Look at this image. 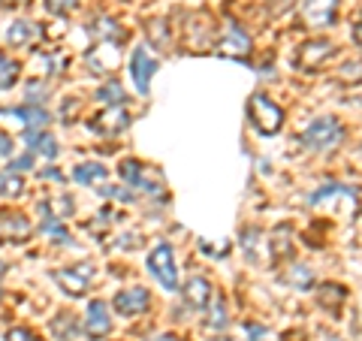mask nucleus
<instances>
[{"label": "nucleus", "instance_id": "30", "mask_svg": "<svg viewBox=\"0 0 362 341\" xmlns=\"http://www.w3.org/2000/svg\"><path fill=\"white\" fill-rule=\"evenodd\" d=\"M33 166V154H21V157H13V163H9V173H16V175H21L25 169H30Z\"/></svg>", "mask_w": 362, "mask_h": 341}, {"label": "nucleus", "instance_id": "33", "mask_svg": "<svg viewBox=\"0 0 362 341\" xmlns=\"http://www.w3.org/2000/svg\"><path fill=\"white\" fill-rule=\"evenodd\" d=\"M354 37H356V42L362 45V21H359V28H356V33H354Z\"/></svg>", "mask_w": 362, "mask_h": 341}, {"label": "nucleus", "instance_id": "12", "mask_svg": "<svg viewBox=\"0 0 362 341\" xmlns=\"http://www.w3.org/2000/svg\"><path fill=\"white\" fill-rule=\"evenodd\" d=\"M221 54H233V58H245L247 49H251V37H247V30L242 25H235V21H230V25L223 28V37L218 42Z\"/></svg>", "mask_w": 362, "mask_h": 341}, {"label": "nucleus", "instance_id": "34", "mask_svg": "<svg viewBox=\"0 0 362 341\" xmlns=\"http://www.w3.org/2000/svg\"><path fill=\"white\" fill-rule=\"evenodd\" d=\"M6 275V263H4V260H0V278H4Z\"/></svg>", "mask_w": 362, "mask_h": 341}, {"label": "nucleus", "instance_id": "35", "mask_svg": "<svg viewBox=\"0 0 362 341\" xmlns=\"http://www.w3.org/2000/svg\"><path fill=\"white\" fill-rule=\"evenodd\" d=\"M329 341H341V338H329Z\"/></svg>", "mask_w": 362, "mask_h": 341}, {"label": "nucleus", "instance_id": "32", "mask_svg": "<svg viewBox=\"0 0 362 341\" xmlns=\"http://www.w3.org/2000/svg\"><path fill=\"white\" fill-rule=\"evenodd\" d=\"M42 175H45V178H52V181H64V175L58 173V169H45Z\"/></svg>", "mask_w": 362, "mask_h": 341}, {"label": "nucleus", "instance_id": "1", "mask_svg": "<svg viewBox=\"0 0 362 341\" xmlns=\"http://www.w3.org/2000/svg\"><path fill=\"white\" fill-rule=\"evenodd\" d=\"M341 124H338L335 118H317L314 124H308L302 133V145H308L311 151H329L335 149L338 142H341Z\"/></svg>", "mask_w": 362, "mask_h": 341}, {"label": "nucleus", "instance_id": "14", "mask_svg": "<svg viewBox=\"0 0 362 341\" xmlns=\"http://www.w3.org/2000/svg\"><path fill=\"white\" fill-rule=\"evenodd\" d=\"M127 124H130L127 112H124L121 106H109V112H103L100 118H94V130L103 133V136H118V133L127 130Z\"/></svg>", "mask_w": 362, "mask_h": 341}, {"label": "nucleus", "instance_id": "22", "mask_svg": "<svg viewBox=\"0 0 362 341\" xmlns=\"http://www.w3.org/2000/svg\"><path fill=\"white\" fill-rule=\"evenodd\" d=\"M21 190H25V181H21V175L4 169V173H0V200H16V197H21Z\"/></svg>", "mask_w": 362, "mask_h": 341}, {"label": "nucleus", "instance_id": "11", "mask_svg": "<svg viewBox=\"0 0 362 341\" xmlns=\"http://www.w3.org/2000/svg\"><path fill=\"white\" fill-rule=\"evenodd\" d=\"M30 233H33V226L21 212H13V209L0 212V238L4 242H25Z\"/></svg>", "mask_w": 362, "mask_h": 341}, {"label": "nucleus", "instance_id": "17", "mask_svg": "<svg viewBox=\"0 0 362 341\" xmlns=\"http://www.w3.org/2000/svg\"><path fill=\"white\" fill-rule=\"evenodd\" d=\"M106 178H109V169L103 163H94V161L78 163L73 169V181H78V185H85V187H100Z\"/></svg>", "mask_w": 362, "mask_h": 341}, {"label": "nucleus", "instance_id": "23", "mask_svg": "<svg viewBox=\"0 0 362 341\" xmlns=\"http://www.w3.org/2000/svg\"><path fill=\"white\" fill-rule=\"evenodd\" d=\"M230 323V317H226V305L218 299V302H209L206 305V326L209 329H223Z\"/></svg>", "mask_w": 362, "mask_h": 341}, {"label": "nucleus", "instance_id": "27", "mask_svg": "<svg viewBox=\"0 0 362 341\" xmlns=\"http://www.w3.org/2000/svg\"><path fill=\"white\" fill-rule=\"evenodd\" d=\"M6 341H42V338L28 326H16V329H9L6 333Z\"/></svg>", "mask_w": 362, "mask_h": 341}, {"label": "nucleus", "instance_id": "13", "mask_svg": "<svg viewBox=\"0 0 362 341\" xmlns=\"http://www.w3.org/2000/svg\"><path fill=\"white\" fill-rule=\"evenodd\" d=\"M0 115H9V118H18L25 124L28 133H37V130H45L49 124V112L37 103H25V106H16V109H0Z\"/></svg>", "mask_w": 362, "mask_h": 341}, {"label": "nucleus", "instance_id": "10", "mask_svg": "<svg viewBox=\"0 0 362 341\" xmlns=\"http://www.w3.org/2000/svg\"><path fill=\"white\" fill-rule=\"evenodd\" d=\"M151 305V293L145 287H133V290H121L115 299H112V308L121 317H139L142 311H148Z\"/></svg>", "mask_w": 362, "mask_h": 341}, {"label": "nucleus", "instance_id": "28", "mask_svg": "<svg viewBox=\"0 0 362 341\" xmlns=\"http://www.w3.org/2000/svg\"><path fill=\"white\" fill-rule=\"evenodd\" d=\"M302 272H290L287 275V281H293L296 287H311V281H314V275H311V269L308 266H299Z\"/></svg>", "mask_w": 362, "mask_h": 341}, {"label": "nucleus", "instance_id": "20", "mask_svg": "<svg viewBox=\"0 0 362 341\" xmlns=\"http://www.w3.org/2000/svg\"><path fill=\"white\" fill-rule=\"evenodd\" d=\"M21 76V64L16 58H9L6 52H0V91H9Z\"/></svg>", "mask_w": 362, "mask_h": 341}, {"label": "nucleus", "instance_id": "31", "mask_svg": "<svg viewBox=\"0 0 362 341\" xmlns=\"http://www.w3.org/2000/svg\"><path fill=\"white\" fill-rule=\"evenodd\" d=\"M148 341H185V338H178V335H173V333H163V335H154V338H148Z\"/></svg>", "mask_w": 362, "mask_h": 341}, {"label": "nucleus", "instance_id": "9", "mask_svg": "<svg viewBox=\"0 0 362 341\" xmlns=\"http://www.w3.org/2000/svg\"><path fill=\"white\" fill-rule=\"evenodd\" d=\"M338 16V0H305L302 4V18L305 25L320 30V28H329Z\"/></svg>", "mask_w": 362, "mask_h": 341}, {"label": "nucleus", "instance_id": "24", "mask_svg": "<svg viewBox=\"0 0 362 341\" xmlns=\"http://www.w3.org/2000/svg\"><path fill=\"white\" fill-rule=\"evenodd\" d=\"M73 329H76V317L73 314H61V320L52 323V333L58 335L61 341H70L73 338Z\"/></svg>", "mask_w": 362, "mask_h": 341}, {"label": "nucleus", "instance_id": "21", "mask_svg": "<svg viewBox=\"0 0 362 341\" xmlns=\"http://www.w3.org/2000/svg\"><path fill=\"white\" fill-rule=\"evenodd\" d=\"M97 100L100 103H109V106H121L124 100H127V94H124V88L118 79H109V82H103L97 88Z\"/></svg>", "mask_w": 362, "mask_h": 341}, {"label": "nucleus", "instance_id": "19", "mask_svg": "<svg viewBox=\"0 0 362 341\" xmlns=\"http://www.w3.org/2000/svg\"><path fill=\"white\" fill-rule=\"evenodd\" d=\"M33 37H37V25H33V21L21 18V21H13V25L6 28V42L16 45V49L18 45H28Z\"/></svg>", "mask_w": 362, "mask_h": 341}, {"label": "nucleus", "instance_id": "25", "mask_svg": "<svg viewBox=\"0 0 362 341\" xmlns=\"http://www.w3.org/2000/svg\"><path fill=\"white\" fill-rule=\"evenodd\" d=\"M45 9L52 16H70L78 9V0H45Z\"/></svg>", "mask_w": 362, "mask_h": 341}, {"label": "nucleus", "instance_id": "15", "mask_svg": "<svg viewBox=\"0 0 362 341\" xmlns=\"http://www.w3.org/2000/svg\"><path fill=\"white\" fill-rule=\"evenodd\" d=\"M25 139H28V145H30V154L33 157H45V161H54V157L61 154V149H58V139L49 133V130H37V133H25Z\"/></svg>", "mask_w": 362, "mask_h": 341}, {"label": "nucleus", "instance_id": "18", "mask_svg": "<svg viewBox=\"0 0 362 341\" xmlns=\"http://www.w3.org/2000/svg\"><path fill=\"white\" fill-rule=\"evenodd\" d=\"M185 302L190 308H206L211 302V284L206 278H190L185 284Z\"/></svg>", "mask_w": 362, "mask_h": 341}, {"label": "nucleus", "instance_id": "26", "mask_svg": "<svg viewBox=\"0 0 362 341\" xmlns=\"http://www.w3.org/2000/svg\"><path fill=\"white\" fill-rule=\"evenodd\" d=\"M245 329H247V335H251V341H281L275 333H272V329L259 326V323H247Z\"/></svg>", "mask_w": 362, "mask_h": 341}, {"label": "nucleus", "instance_id": "4", "mask_svg": "<svg viewBox=\"0 0 362 341\" xmlns=\"http://www.w3.org/2000/svg\"><path fill=\"white\" fill-rule=\"evenodd\" d=\"M118 173H121L124 185L139 190V193H157L160 190V178H157V173L148 169L145 163H139V161H124Z\"/></svg>", "mask_w": 362, "mask_h": 341}, {"label": "nucleus", "instance_id": "16", "mask_svg": "<svg viewBox=\"0 0 362 341\" xmlns=\"http://www.w3.org/2000/svg\"><path fill=\"white\" fill-rule=\"evenodd\" d=\"M299 52H302L299 54V64L308 67V70H314V67H320L332 54V42L329 40H311V42H305Z\"/></svg>", "mask_w": 362, "mask_h": 341}, {"label": "nucleus", "instance_id": "2", "mask_svg": "<svg viewBox=\"0 0 362 341\" xmlns=\"http://www.w3.org/2000/svg\"><path fill=\"white\" fill-rule=\"evenodd\" d=\"M247 115H251L254 127L259 133H278L281 124H284V109H281L278 103H272V100L266 94H254L251 103H247Z\"/></svg>", "mask_w": 362, "mask_h": 341}, {"label": "nucleus", "instance_id": "6", "mask_svg": "<svg viewBox=\"0 0 362 341\" xmlns=\"http://www.w3.org/2000/svg\"><path fill=\"white\" fill-rule=\"evenodd\" d=\"M121 64V52H118V42H97L85 52V67L97 76H109L115 73V67Z\"/></svg>", "mask_w": 362, "mask_h": 341}, {"label": "nucleus", "instance_id": "29", "mask_svg": "<svg viewBox=\"0 0 362 341\" xmlns=\"http://www.w3.org/2000/svg\"><path fill=\"white\" fill-rule=\"evenodd\" d=\"M13 154H16L13 136H9L6 130H0V161H6V157H13Z\"/></svg>", "mask_w": 362, "mask_h": 341}, {"label": "nucleus", "instance_id": "7", "mask_svg": "<svg viewBox=\"0 0 362 341\" xmlns=\"http://www.w3.org/2000/svg\"><path fill=\"white\" fill-rule=\"evenodd\" d=\"M82 329H85V335H88L90 341H100V338H106V335H109V329H112V317H109V305H106L103 299L88 302Z\"/></svg>", "mask_w": 362, "mask_h": 341}, {"label": "nucleus", "instance_id": "5", "mask_svg": "<svg viewBox=\"0 0 362 341\" xmlns=\"http://www.w3.org/2000/svg\"><path fill=\"white\" fill-rule=\"evenodd\" d=\"M148 269H151V275L160 281L166 290H175V284H178V269H175L173 248H169L166 242H160V245H157L154 251L148 254Z\"/></svg>", "mask_w": 362, "mask_h": 341}, {"label": "nucleus", "instance_id": "3", "mask_svg": "<svg viewBox=\"0 0 362 341\" xmlns=\"http://www.w3.org/2000/svg\"><path fill=\"white\" fill-rule=\"evenodd\" d=\"M54 284L66 293V296H85V293L90 290V284H94V266H70V269H58L52 272Z\"/></svg>", "mask_w": 362, "mask_h": 341}, {"label": "nucleus", "instance_id": "8", "mask_svg": "<svg viewBox=\"0 0 362 341\" xmlns=\"http://www.w3.org/2000/svg\"><path fill=\"white\" fill-rule=\"evenodd\" d=\"M157 73V61L151 58V52L139 45V49H133V58H130V76H133V85L139 94H148L151 88V76Z\"/></svg>", "mask_w": 362, "mask_h": 341}, {"label": "nucleus", "instance_id": "36", "mask_svg": "<svg viewBox=\"0 0 362 341\" xmlns=\"http://www.w3.org/2000/svg\"><path fill=\"white\" fill-rule=\"evenodd\" d=\"M0 296H4V293H0Z\"/></svg>", "mask_w": 362, "mask_h": 341}]
</instances>
